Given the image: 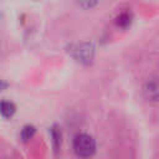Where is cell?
I'll return each instance as SVG.
<instances>
[{"label": "cell", "instance_id": "1", "mask_svg": "<svg viewBox=\"0 0 159 159\" xmlns=\"http://www.w3.org/2000/svg\"><path fill=\"white\" fill-rule=\"evenodd\" d=\"M73 150L80 158H89L96 152V142L88 134H77L73 139Z\"/></svg>", "mask_w": 159, "mask_h": 159}, {"label": "cell", "instance_id": "2", "mask_svg": "<svg viewBox=\"0 0 159 159\" xmlns=\"http://www.w3.org/2000/svg\"><path fill=\"white\" fill-rule=\"evenodd\" d=\"M93 46L89 43H81L73 50V56L81 62H89L93 57Z\"/></svg>", "mask_w": 159, "mask_h": 159}, {"label": "cell", "instance_id": "3", "mask_svg": "<svg viewBox=\"0 0 159 159\" xmlns=\"http://www.w3.org/2000/svg\"><path fill=\"white\" fill-rule=\"evenodd\" d=\"M144 93L150 101L159 99V82L157 80H149L144 87Z\"/></svg>", "mask_w": 159, "mask_h": 159}, {"label": "cell", "instance_id": "4", "mask_svg": "<svg viewBox=\"0 0 159 159\" xmlns=\"http://www.w3.org/2000/svg\"><path fill=\"white\" fill-rule=\"evenodd\" d=\"M15 104L12 102H9V101H2L0 102V113L2 117L5 118H10L12 117V114L15 113Z\"/></svg>", "mask_w": 159, "mask_h": 159}, {"label": "cell", "instance_id": "5", "mask_svg": "<svg viewBox=\"0 0 159 159\" xmlns=\"http://www.w3.org/2000/svg\"><path fill=\"white\" fill-rule=\"evenodd\" d=\"M132 22V15L128 12V11H124V12H120L117 17H116V25L118 27H122V29H127Z\"/></svg>", "mask_w": 159, "mask_h": 159}, {"label": "cell", "instance_id": "6", "mask_svg": "<svg viewBox=\"0 0 159 159\" xmlns=\"http://www.w3.org/2000/svg\"><path fill=\"white\" fill-rule=\"evenodd\" d=\"M35 134V128L32 125H26L22 128L21 130V138L22 140H29L32 138V135Z\"/></svg>", "mask_w": 159, "mask_h": 159}, {"label": "cell", "instance_id": "7", "mask_svg": "<svg viewBox=\"0 0 159 159\" xmlns=\"http://www.w3.org/2000/svg\"><path fill=\"white\" fill-rule=\"evenodd\" d=\"M76 1H77L78 5H81L82 7H84V9H91V7L96 6L99 0H76Z\"/></svg>", "mask_w": 159, "mask_h": 159}, {"label": "cell", "instance_id": "8", "mask_svg": "<svg viewBox=\"0 0 159 159\" xmlns=\"http://www.w3.org/2000/svg\"><path fill=\"white\" fill-rule=\"evenodd\" d=\"M6 86H7V84H6L5 82H2V81H0V92H1V91H2L4 88H6Z\"/></svg>", "mask_w": 159, "mask_h": 159}]
</instances>
